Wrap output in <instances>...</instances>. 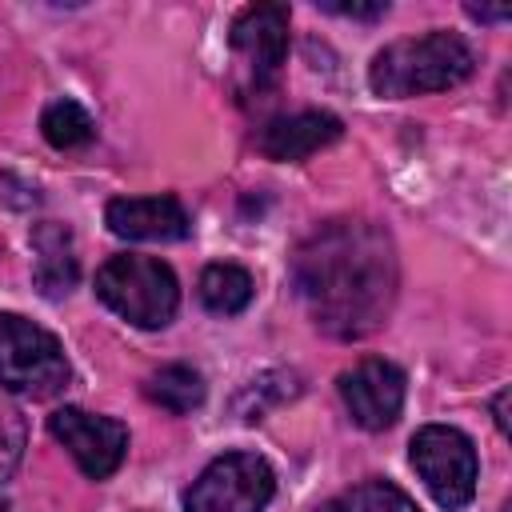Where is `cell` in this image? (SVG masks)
Masks as SVG:
<instances>
[{
  "instance_id": "obj_2",
  "label": "cell",
  "mask_w": 512,
  "mask_h": 512,
  "mask_svg": "<svg viewBox=\"0 0 512 512\" xmlns=\"http://www.w3.org/2000/svg\"><path fill=\"white\" fill-rule=\"evenodd\" d=\"M476 68V56L464 36L432 28L424 36H404L384 44L368 64V88L384 100L444 92L468 80Z\"/></svg>"
},
{
  "instance_id": "obj_12",
  "label": "cell",
  "mask_w": 512,
  "mask_h": 512,
  "mask_svg": "<svg viewBox=\"0 0 512 512\" xmlns=\"http://www.w3.org/2000/svg\"><path fill=\"white\" fill-rule=\"evenodd\" d=\"M32 248H36V284L44 296H64L76 284V252H72V236L60 224H40L32 232Z\"/></svg>"
},
{
  "instance_id": "obj_7",
  "label": "cell",
  "mask_w": 512,
  "mask_h": 512,
  "mask_svg": "<svg viewBox=\"0 0 512 512\" xmlns=\"http://www.w3.org/2000/svg\"><path fill=\"white\" fill-rule=\"evenodd\" d=\"M228 44L244 64V76H248L244 92L264 96L280 80V68L288 56V8L284 4H248L232 20Z\"/></svg>"
},
{
  "instance_id": "obj_9",
  "label": "cell",
  "mask_w": 512,
  "mask_h": 512,
  "mask_svg": "<svg viewBox=\"0 0 512 512\" xmlns=\"http://www.w3.org/2000/svg\"><path fill=\"white\" fill-rule=\"evenodd\" d=\"M340 400L360 428L384 432L404 408V372L380 356H368L340 376Z\"/></svg>"
},
{
  "instance_id": "obj_17",
  "label": "cell",
  "mask_w": 512,
  "mask_h": 512,
  "mask_svg": "<svg viewBox=\"0 0 512 512\" xmlns=\"http://www.w3.org/2000/svg\"><path fill=\"white\" fill-rule=\"evenodd\" d=\"M20 440H24V432H20V416H16L12 408L0 404V484L8 480V472H12L16 456H20Z\"/></svg>"
},
{
  "instance_id": "obj_18",
  "label": "cell",
  "mask_w": 512,
  "mask_h": 512,
  "mask_svg": "<svg viewBox=\"0 0 512 512\" xmlns=\"http://www.w3.org/2000/svg\"><path fill=\"white\" fill-rule=\"evenodd\" d=\"M320 8L324 12H336V16H352V20H380L388 12L384 0H376V4H336V0H324Z\"/></svg>"
},
{
  "instance_id": "obj_11",
  "label": "cell",
  "mask_w": 512,
  "mask_h": 512,
  "mask_svg": "<svg viewBox=\"0 0 512 512\" xmlns=\"http://www.w3.org/2000/svg\"><path fill=\"white\" fill-rule=\"evenodd\" d=\"M340 132H344V124L332 112H292V116L264 124L256 136V148L268 160H304V156L328 148L332 140H340Z\"/></svg>"
},
{
  "instance_id": "obj_15",
  "label": "cell",
  "mask_w": 512,
  "mask_h": 512,
  "mask_svg": "<svg viewBox=\"0 0 512 512\" xmlns=\"http://www.w3.org/2000/svg\"><path fill=\"white\" fill-rule=\"evenodd\" d=\"M316 512H420V508L392 480H364V484L324 500Z\"/></svg>"
},
{
  "instance_id": "obj_16",
  "label": "cell",
  "mask_w": 512,
  "mask_h": 512,
  "mask_svg": "<svg viewBox=\"0 0 512 512\" xmlns=\"http://www.w3.org/2000/svg\"><path fill=\"white\" fill-rule=\"evenodd\" d=\"M40 132H44V140L52 144V148H80V144H88L92 136H96V124H92V116L76 104V100H52L48 108H44V116H40Z\"/></svg>"
},
{
  "instance_id": "obj_14",
  "label": "cell",
  "mask_w": 512,
  "mask_h": 512,
  "mask_svg": "<svg viewBox=\"0 0 512 512\" xmlns=\"http://www.w3.org/2000/svg\"><path fill=\"white\" fill-rule=\"evenodd\" d=\"M144 392H148L152 404L184 416V412H192V408L204 404V376L196 368H188V364H164L160 372L148 376Z\"/></svg>"
},
{
  "instance_id": "obj_1",
  "label": "cell",
  "mask_w": 512,
  "mask_h": 512,
  "mask_svg": "<svg viewBox=\"0 0 512 512\" xmlns=\"http://www.w3.org/2000/svg\"><path fill=\"white\" fill-rule=\"evenodd\" d=\"M392 236L372 220H324L292 252V288L312 324L336 340L372 336L396 304Z\"/></svg>"
},
{
  "instance_id": "obj_10",
  "label": "cell",
  "mask_w": 512,
  "mask_h": 512,
  "mask_svg": "<svg viewBox=\"0 0 512 512\" xmlns=\"http://www.w3.org/2000/svg\"><path fill=\"white\" fill-rule=\"evenodd\" d=\"M104 224L120 240H184L192 232L176 196H120L104 208Z\"/></svg>"
},
{
  "instance_id": "obj_13",
  "label": "cell",
  "mask_w": 512,
  "mask_h": 512,
  "mask_svg": "<svg viewBox=\"0 0 512 512\" xmlns=\"http://www.w3.org/2000/svg\"><path fill=\"white\" fill-rule=\"evenodd\" d=\"M252 300V276L240 264H208L200 272V304L216 316H236Z\"/></svg>"
},
{
  "instance_id": "obj_19",
  "label": "cell",
  "mask_w": 512,
  "mask_h": 512,
  "mask_svg": "<svg viewBox=\"0 0 512 512\" xmlns=\"http://www.w3.org/2000/svg\"><path fill=\"white\" fill-rule=\"evenodd\" d=\"M468 16H472V20H508V8H480V4H468Z\"/></svg>"
},
{
  "instance_id": "obj_6",
  "label": "cell",
  "mask_w": 512,
  "mask_h": 512,
  "mask_svg": "<svg viewBox=\"0 0 512 512\" xmlns=\"http://www.w3.org/2000/svg\"><path fill=\"white\" fill-rule=\"evenodd\" d=\"M276 492V476L256 452L216 456L184 492V512H264Z\"/></svg>"
},
{
  "instance_id": "obj_20",
  "label": "cell",
  "mask_w": 512,
  "mask_h": 512,
  "mask_svg": "<svg viewBox=\"0 0 512 512\" xmlns=\"http://www.w3.org/2000/svg\"><path fill=\"white\" fill-rule=\"evenodd\" d=\"M504 404H508V388H500V392H496V400H492V412H496V424H500V432H508V416H504Z\"/></svg>"
},
{
  "instance_id": "obj_8",
  "label": "cell",
  "mask_w": 512,
  "mask_h": 512,
  "mask_svg": "<svg viewBox=\"0 0 512 512\" xmlns=\"http://www.w3.org/2000/svg\"><path fill=\"white\" fill-rule=\"evenodd\" d=\"M48 432L68 448L88 480H108L128 456V428L112 416H96L84 408H56L48 416Z\"/></svg>"
},
{
  "instance_id": "obj_4",
  "label": "cell",
  "mask_w": 512,
  "mask_h": 512,
  "mask_svg": "<svg viewBox=\"0 0 512 512\" xmlns=\"http://www.w3.org/2000/svg\"><path fill=\"white\" fill-rule=\"evenodd\" d=\"M68 380L72 368L60 340L16 312H0V388L32 400H48L64 392Z\"/></svg>"
},
{
  "instance_id": "obj_5",
  "label": "cell",
  "mask_w": 512,
  "mask_h": 512,
  "mask_svg": "<svg viewBox=\"0 0 512 512\" xmlns=\"http://www.w3.org/2000/svg\"><path fill=\"white\" fill-rule=\"evenodd\" d=\"M408 460L416 468V476L424 480L428 496L444 508V512H460L472 504L476 496V448L472 440L452 428V424H424L412 444H408Z\"/></svg>"
},
{
  "instance_id": "obj_3",
  "label": "cell",
  "mask_w": 512,
  "mask_h": 512,
  "mask_svg": "<svg viewBox=\"0 0 512 512\" xmlns=\"http://www.w3.org/2000/svg\"><path fill=\"white\" fill-rule=\"evenodd\" d=\"M96 296L136 328H164L176 316L180 284L176 272L156 256H108L96 272Z\"/></svg>"
}]
</instances>
